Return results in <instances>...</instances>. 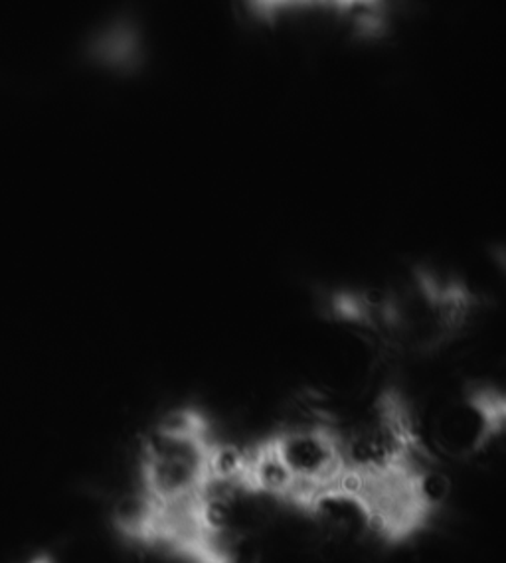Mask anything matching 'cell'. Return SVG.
<instances>
[{
  "instance_id": "3957f363",
  "label": "cell",
  "mask_w": 506,
  "mask_h": 563,
  "mask_svg": "<svg viewBox=\"0 0 506 563\" xmlns=\"http://www.w3.org/2000/svg\"><path fill=\"white\" fill-rule=\"evenodd\" d=\"M337 428L346 476L378 478L426 466L418 419L399 389H382L361 416Z\"/></svg>"
},
{
  "instance_id": "5b68a950",
  "label": "cell",
  "mask_w": 506,
  "mask_h": 563,
  "mask_svg": "<svg viewBox=\"0 0 506 563\" xmlns=\"http://www.w3.org/2000/svg\"><path fill=\"white\" fill-rule=\"evenodd\" d=\"M9 563H58L52 555L44 554V552H38V554H30L24 555V558H20V560H12Z\"/></svg>"
},
{
  "instance_id": "277c9868",
  "label": "cell",
  "mask_w": 506,
  "mask_h": 563,
  "mask_svg": "<svg viewBox=\"0 0 506 563\" xmlns=\"http://www.w3.org/2000/svg\"><path fill=\"white\" fill-rule=\"evenodd\" d=\"M506 423L505 394L495 386H471L439 411L431 428L433 445L455 461L485 453Z\"/></svg>"
},
{
  "instance_id": "7a4b0ae2",
  "label": "cell",
  "mask_w": 506,
  "mask_h": 563,
  "mask_svg": "<svg viewBox=\"0 0 506 563\" xmlns=\"http://www.w3.org/2000/svg\"><path fill=\"white\" fill-rule=\"evenodd\" d=\"M483 299L469 283L429 267L396 282L341 287L324 297V314L392 356H431L473 327Z\"/></svg>"
},
{
  "instance_id": "6da1fadb",
  "label": "cell",
  "mask_w": 506,
  "mask_h": 563,
  "mask_svg": "<svg viewBox=\"0 0 506 563\" xmlns=\"http://www.w3.org/2000/svg\"><path fill=\"white\" fill-rule=\"evenodd\" d=\"M226 445L200 409H173L146 431L136 459V490L119 506L127 540L176 555L193 516L222 471Z\"/></svg>"
}]
</instances>
